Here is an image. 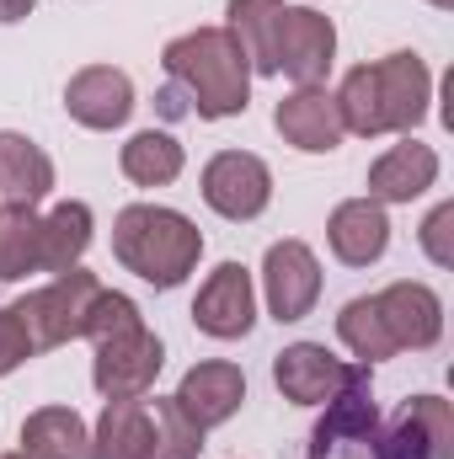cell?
I'll use <instances>...</instances> for the list:
<instances>
[{
    "label": "cell",
    "mask_w": 454,
    "mask_h": 459,
    "mask_svg": "<svg viewBox=\"0 0 454 459\" xmlns=\"http://www.w3.org/2000/svg\"><path fill=\"white\" fill-rule=\"evenodd\" d=\"M161 65H166L171 86L193 102V113L209 123L240 117L251 108V65L225 27H193V32L171 38L161 48Z\"/></svg>",
    "instance_id": "1"
},
{
    "label": "cell",
    "mask_w": 454,
    "mask_h": 459,
    "mask_svg": "<svg viewBox=\"0 0 454 459\" xmlns=\"http://www.w3.org/2000/svg\"><path fill=\"white\" fill-rule=\"evenodd\" d=\"M113 256L150 289H177L204 256V230L166 204H128L113 220Z\"/></svg>",
    "instance_id": "2"
},
{
    "label": "cell",
    "mask_w": 454,
    "mask_h": 459,
    "mask_svg": "<svg viewBox=\"0 0 454 459\" xmlns=\"http://www.w3.org/2000/svg\"><path fill=\"white\" fill-rule=\"evenodd\" d=\"M97 294H102V278L86 273V267H70V273H59L48 289L22 294L11 310H16V321L27 326L32 352H54V347L86 337V321H92Z\"/></svg>",
    "instance_id": "3"
},
{
    "label": "cell",
    "mask_w": 454,
    "mask_h": 459,
    "mask_svg": "<svg viewBox=\"0 0 454 459\" xmlns=\"http://www.w3.org/2000/svg\"><path fill=\"white\" fill-rule=\"evenodd\" d=\"M166 368V347L161 337L139 321V326H123L113 337H97V358H92V385L108 395V401H134V395H150V385L161 379Z\"/></svg>",
    "instance_id": "4"
},
{
    "label": "cell",
    "mask_w": 454,
    "mask_h": 459,
    "mask_svg": "<svg viewBox=\"0 0 454 459\" xmlns=\"http://www.w3.org/2000/svg\"><path fill=\"white\" fill-rule=\"evenodd\" d=\"M198 187H204V204H209L220 220H235V225L257 220V214L273 204V171H267V160L251 155V150H220V155L204 166Z\"/></svg>",
    "instance_id": "5"
},
{
    "label": "cell",
    "mask_w": 454,
    "mask_h": 459,
    "mask_svg": "<svg viewBox=\"0 0 454 459\" xmlns=\"http://www.w3.org/2000/svg\"><path fill=\"white\" fill-rule=\"evenodd\" d=\"M262 299L278 326L305 321L321 299V262L305 240H273L262 256Z\"/></svg>",
    "instance_id": "6"
},
{
    "label": "cell",
    "mask_w": 454,
    "mask_h": 459,
    "mask_svg": "<svg viewBox=\"0 0 454 459\" xmlns=\"http://www.w3.org/2000/svg\"><path fill=\"white\" fill-rule=\"evenodd\" d=\"M278 75H289L294 86H321L337 65V27L332 16L310 11V5H284L278 16Z\"/></svg>",
    "instance_id": "7"
},
{
    "label": "cell",
    "mask_w": 454,
    "mask_h": 459,
    "mask_svg": "<svg viewBox=\"0 0 454 459\" xmlns=\"http://www.w3.org/2000/svg\"><path fill=\"white\" fill-rule=\"evenodd\" d=\"M374 459H454V406L444 395H412L401 417L374 433Z\"/></svg>",
    "instance_id": "8"
},
{
    "label": "cell",
    "mask_w": 454,
    "mask_h": 459,
    "mask_svg": "<svg viewBox=\"0 0 454 459\" xmlns=\"http://www.w3.org/2000/svg\"><path fill=\"white\" fill-rule=\"evenodd\" d=\"M363 374V363H342L321 342H289L273 358V385L294 406H327Z\"/></svg>",
    "instance_id": "9"
},
{
    "label": "cell",
    "mask_w": 454,
    "mask_h": 459,
    "mask_svg": "<svg viewBox=\"0 0 454 459\" xmlns=\"http://www.w3.org/2000/svg\"><path fill=\"white\" fill-rule=\"evenodd\" d=\"M193 326L214 342H240L257 326V283L240 262H220L204 278V289L193 299Z\"/></svg>",
    "instance_id": "10"
},
{
    "label": "cell",
    "mask_w": 454,
    "mask_h": 459,
    "mask_svg": "<svg viewBox=\"0 0 454 459\" xmlns=\"http://www.w3.org/2000/svg\"><path fill=\"white\" fill-rule=\"evenodd\" d=\"M374 97H380L385 134H412L428 117V102H433V75H428L423 54L401 48V54L374 59Z\"/></svg>",
    "instance_id": "11"
},
{
    "label": "cell",
    "mask_w": 454,
    "mask_h": 459,
    "mask_svg": "<svg viewBox=\"0 0 454 459\" xmlns=\"http://www.w3.org/2000/svg\"><path fill=\"white\" fill-rule=\"evenodd\" d=\"M177 411L193 422V428H220L230 422L240 406H246V374H240V363H225V358H209V363H193L188 374H182V385H177Z\"/></svg>",
    "instance_id": "12"
},
{
    "label": "cell",
    "mask_w": 454,
    "mask_h": 459,
    "mask_svg": "<svg viewBox=\"0 0 454 459\" xmlns=\"http://www.w3.org/2000/svg\"><path fill=\"white\" fill-rule=\"evenodd\" d=\"M273 128L284 134V144L305 150V155H332L347 128H342L337 97L327 86H294L278 108H273Z\"/></svg>",
    "instance_id": "13"
},
{
    "label": "cell",
    "mask_w": 454,
    "mask_h": 459,
    "mask_svg": "<svg viewBox=\"0 0 454 459\" xmlns=\"http://www.w3.org/2000/svg\"><path fill=\"white\" fill-rule=\"evenodd\" d=\"M65 113L75 117L81 128H97V134L123 128L128 113H134V81L118 65H86L65 86Z\"/></svg>",
    "instance_id": "14"
},
{
    "label": "cell",
    "mask_w": 454,
    "mask_h": 459,
    "mask_svg": "<svg viewBox=\"0 0 454 459\" xmlns=\"http://www.w3.org/2000/svg\"><path fill=\"white\" fill-rule=\"evenodd\" d=\"M327 246L342 267H374L390 246V214L374 198H347L327 220Z\"/></svg>",
    "instance_id": "15"
},
{
    "label": "cell",
    "mask_w": 454,
    "mask_h": 459,
    "mask_svg": "<svg viewBox=\"0 0 454 459\" xmlns=\"http://www.w3.org/2000/svg\"><path fill=\"white\" fill-rule=\"evenodd\" d=\"M439 182V150L433 144H423V139H401V144H390L374 166H369V198L374 204H412V198H423L428 187Z\"/></svg>",
    "instance_id": "16"
},
{
    "label": "cell",
    "mask_w": 454,
    "mask_h": 459,
    "mask_svg": "<svg viewBox=\"0 0 454 459\" xmlns=\"http://www.w3.org/2000/svg\"><path fill=\"white\" fill-rule=\"evenodd\" d=\"M374 305H380V316H385L396 347H417V352H423V347H433L444 337V299H439L428 283L401 278V283L380 289Z\"/></svg>",
    "instance_id": "17"
},
{
    "label": "cell",
    "mask_w": 454,
    "mask_h": 459,
    "mask_svg": "<svg viewBox=\"0 0 454 459\" xmlns=\"http://www.w3.org/2000/svg\"><path fill=\"white\" fill-rule=\"evenodd\" d=\"M92 459H155V411L144 395L102 406L92 428Z\"/></svg>",
    "instance_id": "18"
},
{
    "label": "cell",
    "mask_w": 454,
    "mask_h": 459,
    "mask_svg": "<svg viewBox=\"0 0 454 459\" xmlns=\"http://www.w3.org/2000/svg\"><path fill=\"white\" fill-rule=\"evenodd\" d=\"M54 193V160L43 144H32L16 128H0V198L38 209Z\"/></svg>",
    "instance_id": "19"
},
{
    "label": "cell",
    "mask_w": 454,
    "mask_h": 459,
    "mask_svg": "<svg viewBox=\"0 0 454 459\" xmlns=\"http://www.w3.org/2000/svg\"><path fill=\"white\" fill-rule=\"evenodd\" d=\"M27 459H92V428L75 406H38L22 422Z\"/></svg>",
    "instance_id": "20"
},
{
    "label": "cell",
    "mask_w": 454,
    "mask_h": 459,
    "mask_svg": "<svg viewBox=\"0 0 454 459\" xmlns=\"http://www.w3.org/2000/svg\"><path fill=\"white\" fill-rule=\"evenodd\" d=\"M374 433H380V411H374V401H369V368L342 390L337 401H327V417H321V428H316V449L310 455L327 459L337 444H374Z\"/></svg>",
    "instance_id": "21"
},
{
    "label": "cell",
    "mask_w": 454,
    "mask_h": 459,
    "mask_svg": "<svg viewBox=\"0 0 454 459\" xmlns=\"http://www.w3.org/2000/svg\"><path fill=\"white\" fill-rule=\"evenodd\" d=\"M92 209L81 204V198H65V204H54L48 214H43V235H38V267L43 273H70V267H81V256H86V246H92Z\"/></svg>",
    "instance_id": "22"
},
{
    "label": "cell",
    "mask_w": 454,
    "mask_h": 459,
    "mask_svg": "<svg viewBox=\"0 0 454 459\" xmlns=\"http://www.w3.org/2000/svg\"><path fill=\"white\" fill-rule=\"evenodd\" d=\"M225 32L240 43L251 75H278V16H284V0H230L225 5Z\"/></svg>",
    "instance_id": "23"
},
{
    "label": "cell",
    "mask_w": 454,
    "mask_h": 459,
    "mask_svg": "<svg viewBox=\"0 0 454 459\" xmlns=\"http://www.w3.org/2000/svg\"><path fill=\"white\" fill-rule=\"evenodd\" d=\"M118 166H123V177H128L134 187H166V182L182 177L188 155H182V144H177L166 128H139V134L123 144Z\"/></svg>",
    "instance_id": "24"
},
{
    "label": "cell",
    "mask_w": 454,
    "mask_h": 459,
    "mask_svg": "<svg viewBox=\"0 0 454 459\" xmlns=\"http://www.w3.org/2000/svg\"><path fill=\"white\" fill-rule=\"evenodd\" d=\"M337 337L342 347L363 363V368H374V363H385V358H396L401 347L390 337V326H385V316H380V305H374V294H358V299H347L337 316Z\"/></svg>",
    "instance_id": "25"
},
{
    "label": "cell",
    "mask_w": 454,
    "mask_h": 459,
    "mask_svg": "<svg viewBox=\"0 0 454 459\" xmlns=\"http://www.w3.org/2000/svg\"><path fill=\"white\" fill-rule=\"evenodd\" d=\"M38 235L43 214L27 204H0V283H16L38 273Z\"/></svg>",
    "instance_id": "26"
},
{
    "label": "cell",
    "mask_w": 454,
    "mask_h": 459,
    "mask_svg": "<svg viewBox=\"0 0 454 459\" xmlns=\"http://www.w3.org/2000/svg\"><path fill=\"white\" fill-rule=\"evenodd\" d=\"M150 411H155V459H198L204 455V428H193L177 411L171 395L166 401H150Z\"/></svg>",
    "instance_id": "27"
},
{
    "label": "cell",
    "mask_w": 454,
    "mask_h": 459,
    "mask_svg": "<svg viewBox=\"0 0 454 459\" xmlns=\"http://www.w3.org/2000/svg\"><path fill=\"white\" fill-rule=\"evenodd\" d=\"M423 251L433 267H454V204H439L428 220H423Z\"/></svg>",
    "instance_id": "28"
},
{
    "label": "cell",
    "mask_w": 454,
    "mask_h": 459,
    "mask_svg": "<svg viewBox=\"0 0 454 459\" xmlns=\"http://www.w3.org/2000/svg\"><path fill=\"white\" fill-rule=\"evenodd\" d=\"M27 358H38V352H32V342H27V326L16 321V310L5 305V310H0V379L16 374Z\"/></svg>",
    "instance_id": "29"
},
{
    "label": "cell",
    "mask_w": 454,
    "mask_h": 459,
    "mask_svg": "<svg viewBox=\"0 0 454 459\" xmlns=\"http://www.w3.org/2000/svg\"><path fill=\"white\" fill-rule=\"evenodd\" d=\"M32 5H38V0H0V27H5V22H22Z\"/></svg>",
    "instance_id": "30"
},
{
    "label": "cell",
    "mask_w": 454,
    "mask_h": 459,
    "mask_svg": "<svg viewBox=\"0 0 454 459\" xmlns=\"http://www.w3.org/2000/svg\"><path fill=\"white\" fill-rule=\"evenodd\" d=\"M428 5H439V11H450V5H454V0H428Z\"/></svg>",
    "instance_id": "31"
},
{
    "label": "cell",
    "mask_w": 454,
    "mask_h": 459,
    "mask_svg": "<svg viewBox=\"0 0 454 459\" xmlns=\"http://www.w3.org/2000/svg\"><path fill=\"white\" fill-rule=\"evenodd\" d=\"M0 459H27V455H22V449H16V455H0Z\"/></svg>",
    "instance_id": "32"
}]
</instances>
